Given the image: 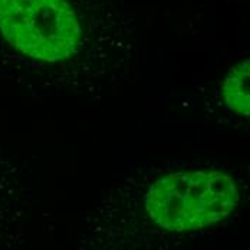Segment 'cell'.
Here are the masks:
<instances>
[{
    "label": "cell",
    "instance_id": "6da1fadb",
    "mask_svg": "<svg viewBox=\"0 0 250 250\" xmlns=\"http://www.w3.org/2000/svg\"><path fill=\"white\" fill-rule=\"evenodd\" d=\"M135 16L126 0H0V46L41 100L100 102L129 75Z\"/></svg>",
    "mask_w": 250,
    "mask_h": 250
},
{
    "label": "cell",
    "instance_id": "7a4b0ae2",
    "mask_svg": "<svg viewBox=\"0 0 250 250\" xmlns=\"http://www.w3.org/2000/svg\"><path fill=\"white\" fill-rule=\"evenodd\" d=\"M239 200L219 167L140 163L91 210L78 250H163L227 219Z\"/></svg>",
    "mask_w": 250,
    "mask_h": 250
},
{
    "label": "cell",
    "instance_id": "3957f363",
    "mask_svg": "<svg viewBox=\"0 0 250 250\" xmlns=\"http://www.w3.org/2000/svg\"><path fill=\"white\" fill-rule=\"evenodd\" d=\"M250 61L242 58L233 65L220 83L219 102L236 120L249 121L250 117Z\"/></svg>",
    "mask_w": 250,
    "mask_h": 250
}]
</instances>
